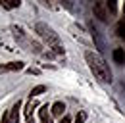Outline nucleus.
I'll use <instances>...</instances> for the list:
<instances>
[{
	"label": "nucleus",
	"instance_id": "ddd939ff",
	"mask_svg": "<svg viewBox=\"0 0 125 123\" xmlns=\"http://www.w3.org/2000/svg\"><path fill=\"white\" fill-rule=\"evenodd\" d=\"M85 121H87V112L81 110V112L77 113V117H75V123H85Z\"/></svg>",
	"mask_w": 125,
	"mask_h": 123
},
{
	"label": "nucleus",
	"instance_id": "9b49d317",
	"mask_svg": "<svg viewBox=\"0 0 125 123\" xmlns=\"http://www.w3.org/2000/svg\"><path fill=\"white\" fill-rule=\"evenodd\" d=\"M42 92H46V87H44V85H37V87L31 91V98H33V96H39V94H42Z\"/></svg>",
	"mask_w": 125,
	"mask_h": 123
},
{
	"label": "nucleus",
	"instance_id": "20e7f679",
	"mask_svg": "<svg viewBox=\"0 0 125 123\" xmlns=\"http://www.w3.org/2000/svg\"><path fill=\"white\" fill-rule=\"evenodd\" d=\"M25 67L23 62H10V63H2L0 65V75L2 73H12V71H21Z\"/></svg>",
	"mask_w": 125,
	"mask_h": 123
},
{
	"label": "nucleus",
	"instance_id": "4468645a",
	"mask_svg": "<svg viewBox=\"0 0 125 123\" xmlns=\"http://www.w3.org/2000/svg\"><path fill=\"white\" fill-rule=\"evenodd\" d=\"M108 6L112 14H117V0H108Z\"/></svg>",
	"mask_w": 125,
	"mask_h": 123
},
{
	"label": "nucleus",
	"instance_id": "2eb2a0df",
	"mask_svg": "<svg viewBox=\"0 0 125 123\" xmlns=\"http://www.w3.org/2000/svg\"><path fill=\"white\" fill-rule=\"evenodd\" d=\"M12 31H14V35H16V39H23V29H21V27H17V25H14V27H12Z\"/></svg>",
	"mask_w": 125,
	"mask_h": 123
},
{
	"label": "nucleus",
	"instance_id": "dca6fc26",
	"mask_svg": "<svg viewBox=\"0 0 125 123\" xmlns=\"http://www.w3.org/2000/svg\"><path fill=\"white\" fill-rule=\"evenodd\" d=\"M41 2H42V6H46V8H50V10L56 8V2H54V0H41Z\"/></svg>",
	"mask_w": 125,
	"mask_h": 123
},
{
	"label": "nucleus",
	"instance_id": "6e6552de",
	"mask_svg": "<svg viewBox=\"0 0 125 123\" xmlns=\"http://www.w3.org/2000/svg\"><path fill=\"white\" fill-rule=\"evenodd\" d=\"M50 112H52V115H63V112H65V104H63V102H54L52 108H50Z\"/></svg>",
	"mask_w": 125,
	"mask_h": 123
},
{
	"label": "nucleus",
	"instance_id": "f8f14e48",
	"mask_svg": "<svg viewBox=\"0 0 125 123\" xmlns=\"http://www.w3.org/2000/svg\"><path fill=\"white\" fill-rule=\"evenodd\" d=\"M115 33H117V37L125 39V21H119V23H117V27H115Z\"/></svg>",
	"mask_w": 125,
	"mask_h": 123
},
{
	"label": "nucleus",
	"instance_id": "39448f33",
	"mask_svg": "<svg viewBox=\"0 0 125 123\" xmlns=\"http://www.w3.org/2000/svg\"><path fill=\"white\" fill-rule=\"evenodd\" d=\"M19 108H21V102L17 100L16 104L8 110L10 112V123H19Z\"/></svg>",
	"mask_w": 125,
	"mask_h": 123
},
{
	"label": "nucleus",
	"instance_id": "7ed1b4c3",
	"mask_svg": "<svg viewBox=\"0 0 125 123\" xmlns=\"http://www.w3.org/2000/svg\"><path fill=\"white\" fill-rule=\"evenodd\" d=\"M93 10H94V15H96L100 21H104V23L108 21V10H106V4H104V2L96 0V2H94V8H93Z\"/></svg>",
	"mask_w": 125,
	"mask_h": 123
},
{
	"label": "nucleus",
	"instance_id": "9d476101",
	"mask_svg": "<svg viewBox=\"0 0 125 123\" xmlns=\"http://www.w3.org/2000/svg\"><path fill=\"white\" fill-rule=\"evenodd\" d=\"M2 4H4V8L14 10V8H17V6L21 4V0H2Z\"/></svg>",
	"mask_w": 125,
	"mask_h": 123
},
{
	"label": "nucleus",
	"instance_id": "f257e3e1",
	"mask_svg": "<svg viewBox=\"0 0 125 123\" xmlns=\"http://www.w3.org/2000/svg\"><path fill=\"white\" fill-rule=\"evenodd\" d=\"M85 60L89 63V69L93 71V75L98 79V81H102V83H110L112 81V71H110L108 63L104 62V58L100 56V54H94V52H85Z\"/></svg>",
	"mask_w": 125,
	"mask_h": 123
},
{
	"label": "nucleus",
	"instance_id": "0eeeda50",
	"mask_svg": "<svg viewBox=\"0 0 125 123\" xmlns=\"http://www.w3.org/2000/svg\"><path fill=\"white\" fill-rule=\"evenodd\" d=\"M112 56H114V62H115V63H119V65L125 63V50L123 48H115Z\"/></svg>",
	"mask_w": 125,
	"mask_h": 123
},
{
	"label": "nucleus",
	"instance_id": "f03ea898",
	"mask_svg": "<svg viewBox=\"0 0 125 123\" xmlns=\"http://www.w3.org/2000/svg\"><path fill=\"white\" fill-rule=\"evenodd\" d=\"M35 33H37L42 41H46L48 44H52V46H54V44H60V37L54 33L52 27H48L46 23H37V25H35Z\"/></svg>",
	"mask_w": 125,
	"mask_h": 123
},
{
	"label": "nucleus",
	"instance_id": "aec40b11",
	"mask_svg": "<svg viewBox=\"0 0 125 123\" xmlns=\"http://www.w3.org/2000/svg\"><path fill=\"white\" fill-rule=\"evenodd\" d=\"M60 123H71V117L69 115H63L62 119H60Z\"/></svg>",
	"mask_w": 125,
	"mask_h": 123
},
{
	"label": "nucleus",
	"instance_id": "412c9836",
	"mask_svg": "<svg viewBox=\"0 0 125 123\" xmlns=\"http://www.w3.org/2000/svg\"><path fill=\"white\" fill-rule=\"evenodd\" d=\"M58 2H60V4H63L65 8H71V4H69V0H58Z\"/></svg>",
	"mask_w": 125,
	"mask_h": 123
},
{
	"label": "nucleus",
	"instance_id": "423d86ee",
	"mask_svg": "<svg viewBox=\"0 0 125 123\" xmlns=\"http://www.w3.org/2000/svg\"><path fill=\"white\" fill-rule=\"evenodd\" d=\"M39 106L37 104V100H31L27 106H25V119H27V123H35V115H33V110Z\"/></svg>",
	"mask_w": 125,
	"mask_h": 123
},
{
	"label": "nucleus",
	"instance_id": "1a4fd4ad",
	"mask_svg": "<svg viewBox=\"0 0 125 123\" xmlns=\"http://www.w3.org/2000/svg\"><path fill=\"white\" fill-rule=\"evenodd\" d=\"M39 113H41V123H54L52 121V115L48 113V106H42Z\"/></svg>",
	"mask_w": 125,
	"mask_h": 123
},
{
	"label": "nucleus",
	"instance_id": "a211bd4d",
	"mask_svg": "<svg viewBox=\"0 0 125 123\" xmlns=\"http://www.w3.org/2000/svg\"><path fill=\"white\" fill-rule=\"evenodd\" d=\"M52 52H54V54H63V48L60 44H54L52 46Z\"/></svg>",
	"mask_w": 125,
	"mask_h": 123
},
{
	"label": "nucleus",
	"instance_id": "f3484780",
	"mask_svg": "<svg viewBox=\"0 0 125 123\" xmlns=\"http://www.w3.org/2000/svg\"><path fill=\"white\" fill-rule=\"evenodd\" d=\"M31 48H33V52H37V54H41V52H42V46L39 44V42H33Z\"/></svg>",
	"mask_w": 125,
	"mask_h": 123
},
{
	"label": "nucleus",
	"instance_id": "6ab92c4d",
	"mask_svg": "<svg viewBox=\"0 0 125 123\" xmlns=\"http://www.w3.org/2000/svg\"><path fill=\"white\" fill-rule=\"evenodd\" d=\"M0 123H10V112H6V113L2 115V121Z\"/></svg>",
	"mask_w": 125,
	"mask_h": 123
}]
</instances>
